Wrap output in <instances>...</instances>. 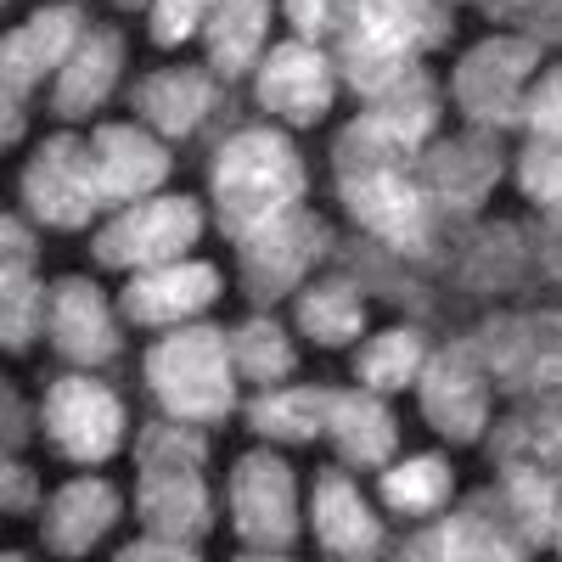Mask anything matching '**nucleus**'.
Masks as SVG:
<instances>
[{
  "mask_svg": "<svg viewBox=\"0 0 562 562\" xmlns=\"http://www.w3.org/2000/svg\"><path fill=\"white\" fill-rule=\"evenodd\" d=\"M119 7H124V12H135V7H153V0H119Z\"/></svg>",
  "mask_w": 562,
  "mask_h": 562,
  "instance_id": "nucleus-45",
  "label": "nucleus"
},
{
  "mask_svg": "<svg viewBox=\"0 0 562 562\" xmlns=\"http://www.w3.org/2000/svg\"><path fill=\"white\" fill-rule=\"evenodd\" d=\"M557 551H562V524H557Z\"/></svg>",
  "mask_w": 562,
  "mask_h": 562,
  "instance_id": "nucleus-46",
  "label": "nucleus"
},
{
  "mask_svg": "<svg viewBox=\"0 0 562 562\" xmlns=\"http://www.w3.org/2000/svg\"><path fill=\"white\" fill-rule=\"evenodd\" d=\"M220 293H225V276L209 259H175L158 270H135L119 293V310L130 326H158V333H169V326L214 310Z\"/></svg>",
  "mask_w": 562,
  "mask_h": 562,
  "instance_id": "nucleus-14",
  "label": "nucleus"
},
{
  "mask_svg": "<svg viewBox=\"0 0 562 562\" xmlns=\"http://www.w3.org/2000/svg\"><path fill=\"white\" fill-rule=\"evenodd\" d=\"M135 518L147 524V535L203 540L214 529V495H209L203 467H158V473H140Z\"/></svg>",
  "mask_w": 562,
  "mask_h": 562,
  "instance_id": "nucleus-22",
  "label": "nucleus"
},
{
  "mask_svg": "<svg viewBox=\"0 0 562 562\" xmlns=\"http://www.w3.org/2000/svg\"><path fill=\"white\" fill-rule=\"evenodd\" d=\"M85 12L74 7V0H63V7H40L29 23H18L7 34V45H0V79H7V102H23L29 90L40 79H57L63 63L79 52L85 40Z\"/></svg>",
  "mask_w": 562,
  "mask_h": 562,
  "instance_id": "nucleus-17",
  "label": "nucleus"
},
{
  "mask_svg": "<svg viewBox=\"0 0 562 562\" xmlns=\"http://www.w3.org/2000/svg\"><path fill=\"white\" fill-rule=\"evenodd\" d=\"M479 7H484V12H495V18H512V12L524 18V12L535 7V0H479Z\"/></svg>",
  "mask_w": 562,
  "mask_h": 562,
  "instance_id": "nucleus-44",
  "label": "nucleus"
},
{
  "mask_svg": "<svg viewBox=\"0 0 562 562\" xmlns=\"http://www.w3.org/2000/svg\"><path fill=\"white\" fill-rule=\"evenodd\" d=\"M310 535L326 557H344V562H366V557H383L389 535L383 518L366 506V495L355 490L349 473L338 467H321L315 490H310Z\"/></svg>",
  "mask_w": 562,
  "mask_h": 562,
  "instance_id": "nucleus-19",
  "label": "nucleus"
},
{
  "mask_svg": "<svg viewBox=\"0 0 562 562\" xmlns=\"http://www.w3.org/2000/svg\"><path fill=\"white\" fill-rule=\"evenodd\" d=\"M293 326L321 349H349L366 333V293L355 270H326L293 299Z\"/></svg>",
  "mask_w": 562,
  "mask_h": 562,
  "instance_id": "nucleus-24",
  "label": "nucleus"
},
{
  "mask_svg": "<svg viewBox=\"0 0 562 562\" xmlns=\"http://www.w3.org/2000/svg\"><path fill=\"white\" fill-rule=\"evenodd\" d=\"M524 130L529 140H562V63L535 74L524 97Z\"/></svg>",
  "mask_w": 562,
  "mask_h": 562,
  "instance_id": "nucleus-34",
  "label": "nucleus"
},
{
  "mask_svg": "<svg viewBox=\"0 0 562 562\" xmlns=\"http://www.w3.org/2000/svg\"><path fill=\"white\" fill-rule=\"evenodd\" d=\"M524 29L540 45H562V0H535V7L524 12Z\"/></svg>",
  "mask_w": 562,
  "mask_h": 562,
  "instance_id": "nucleus-39",
  "label": "nucleus"
},
{
  "mask_svg": "<svg viewBox=\"0 0 562 562\" xmlns=\"http://www.w3.org/2000/svg\"><path fill=\"white\" fill-rule=\"evenodd\" d=\"M422 366H428V338L416 326H389L355 355V378L371 394H400L422 378Z\"/></svg>",
  "mask_w": 562,
  "mask_h": 562,
  "instance_id": "nucleus-31",
  "label": "nucleus"
},
{
  "mask_svg": "<svg viewBox=\"0 0 562 562\" xmlns=\"http://www.w3.org/2000/svg\"><path fill=\"white\" fill-rule=\"evenodd\" d=\"M254 102L270 119H281L288 130H310L338 102V68L315 40L270 45V52L259 57V74H254Z\"/></svg>",
  "mask_w": 562,
  "mask_h": 562,
  "instance_id": "nucleus-12",
  "label": "nucleus"
},
{
  "mask_svg": "<svg viewBox=\"0 0 562 562\" xmlns=\"http://www.w3.org/2000/svg\"><path fill=\"white\" fill-rule=\"evenodd\" d=\"M231 360H237V378L254 383V389H281L293 378V366H299L293 338L281 333V321L265 315V310L248 315L237 333H231Z\"/></svg>",
  "mask_w": 562,
  "mask_h": 562,
  "instance_id": "nucleus-30",
  "label": "nucleus"
},
{
  "mask_svg": "<svg viewBox=\"0 0 562 562\" xmlns=\"http://www.w3.org/2000/svg\"><path fill=\"white\" fill-rule=\"evenodd\" d=\"M23 422H29V405H23V394L7 383V450H23Z\"/></svg>",
  "mask_w": 562,
  "mask_h": 562,
  "instance_id": "nucleus-41",
  "label": "nucleus"
},
{
  "mask_svg": "<svg viewBox=\"0 0 562 562\" xmlns=\"http://www.w3.org/2000/svg\"><path fill=\"white\" fill-rule=\"evenodd\" d=\"M0 506H7V518H29V512L40 506V479L23 467L18 450L7 456V501H0Z\"/></svg>",
  "mask_w": 562,
  "mask_h": 562,
  "instance_id": "nucleus-37",
  "label": "nucleus"
},
{
  "mask_svg": "<svg viewBox=\"0 0 562 562\" xmlns=\"http://www.w3.org/2000/svg\"><path fill=\"white\" fill-rule=\"evenodd\" d=\"M270 0H214L203 40H209V68L220 79H243L248 68H259L265 34H270Z\"/></svg>",
  "mask_w": 562,
  "mask_h": 562,
  "instance_id": "nucleus-26",
  "label": "nucleus"
},
{
  "mask_svg": "<svg viewBox=\"0 0 562 562\" xmlns=\"http://www.w3.org/2000/svg\"><path fill=\"white\" fill-rule=\"evenodd\" d=\"M209 192H214V225L220 237L243 243L276 214H288L310 192L304 153L281 124H243L231 130L209 158Z\"/></svg>",
  "mask_w": 562,
  "mask_h": 562,
  "instance_id": "nucleus-2",
  "label": "nucleus"
},
{
  "mask_svg": "<svg viewBox=\"0 0 562 562\" xmlns=\"http://www.w3.org/2000/svg\"><path fill=\"white\" fill-rule=\"evenodd\" d=\"M203 461H209V439H203L198 422L164 416V422H153V428L135 439V467L140 473H158V467H203Z\"/></svg>",
  "mask_w": 562,
  "mask_h": 562,
  "instance_id": "nucleus-32",
  "label": "nucleus"
},
{
  "mask_svg": "<svg viewBox=\"0 0 562 562\" xmlns=\"http://www.w3.org/2000/svg\"><path fill=\"white\" fill-rule=\"evenodd\" d=\"M147 389L164 405V416L220 428L237 411V360H231V333L209 321H180L147 349Z\"/></svg>",
  "mask_w": 562,
  "mask_h": 562,
  "instance_id": "nucleus-3",
  "label": "nucleus"
},
{
  "mask_svg": "<svg viewBox=\"0 0 562 562\" xmlns=\"http://www.w3.org/2000/svg\"><path fill=\"white\" fill-rule=\"evenodd\" d=\"M45 310H52V288L40 281V259H0V338L12 355L34 349Z\"/></svg>",
  "mask_w": 562,
  "mask_h": 562,
  "instance_id": "nucleus-29",
  "label": "nucleus"
},
{
  "mask_svg": "<svg viewBox=\"0 0 562 562\" xmlns=\"http://www.w3.org/2000/svg\"><path fill=\"white\" fill-rule=\"evenodd\" d=\"M456 29L450 0H349L338 18V74L360 102H383L422 79V52Z\"/></svg>",
  "mask_w": 562,
  "mask_h": 562,
  "instance_id": "nucleus-1",
  "label": "nucleus"
},
{
  "mask_svg": "<svg viewBox=\"0 0 562 562\" xmlns=\"http://www.w3.org/2000/svg\"><path fill=\"white\" fill-rule=\"evenodd\" d=\"M40 428L52 439V450L63 461H79V467H102L124 450V400L90 378V371H68L45 389V405H40Z\"/></svg>",
  "mask_w": 562,
  "mask_h": 562,
  "instance_id": "nucleus-10",
  "label": "nucleus"
},
{
  "mask_svg": "<svg viewBox=\"0 0 562 562\" xmlns=\"http://www.w3.org/2000/svg\"><path fill=\"white\" fill-rule=\"evenodd\" d=\"M90 164H97V186L108 209H130L140 198H158L175 169L164 135L153 124H102L90 135Z\"/></svg>",
  "mask_w": 562,
  "mask_h": 562,
  "instance_id": "nucleus-15",
  "label": "nucleus"
},
{
  "mask_svg": "<svg viewBox=\"0 0 562 562\" xmlns=\"http://www.w3.org/2000/svg\"><path fill=\"white\" fill-rule=\"evenodd\" d=\"M333 400L338 389H259V400L248 405V428L265 439V445H310L326 434L333 422Z\"/></svg>",
  "mask_w": 562,
  "mask_h": 562,
  "instance_id": "nucleus-27",
  "label": "nucleus"
},
{
  "mask_svg": "<svg viewBox=\"0 0 562 562\" xmlns=\"http://www.w3.org/2000/svg\"><path fill=\"white\" fill-rule=\"evenodd\" d=\"M422 186L434 192V203L445 214H473L501 180V147H495V130H467V135H445L434 140L416 164Z\"/></svg>",
  "mask_w": 562,
  "mask_h": 562,
  "instance_id": "nucleus-18",
  "label": "nucleus"
},
{
  "mask_svg": "<svg viewBox=\"0 0 562 562\" xmlns=\"http://www.w3.org/2000/svg\"><path fill=\"white\" fill-rule=\"evenodd\" d=\"M203 231H209V214L198 198L158 192V198H140V203L119 209L113 220H102L97 237H90V254L108 270H158L175 259H192Z\"/></svg>",
  "mask_w": 562,
  "mask_h": 562,
  "instance_id": "nucleus-5",
  "label": "nucleus"
},
{
  "mask_svg": "<svg viewBox=\"0 0 562 562\" xmlns=\"http://www.w3.org/2000/svg\"><path fill=\"white\" fill-rule=\"evenodd\" d=\"M124 562H192L198 540H169V535H147V540H124L119 551Z\"/></svg>",
  "mask_w": 562,
  "mask_h": 562,
  "instance_id": "nucleus-38",
  "label": "nucleus"
},
{
  "mask_svg": "<svg viewBox=\"0 0 562 562\" xmlns=\"http://www.w3.org/2000/svg\"><path fill=\"white\" fill-rule=\"evenodd\" d=\"M18 198L40 225H52V231L90 225L97 209H108L102 186H97V164H90V140H79L74 130L45 135L34 147V158L23 164V175H18Z\"/></svg>",
  "mask_w": 562,
  "mask_h": 562,
  "instance_id": "nucleus-8",
  "label": "nucleus"
},
{
  "mask_svg": "<svg viewBox=\"0 0 562 562\" xmlns=\"http://www.w3.org/2000/svg\"><path fill=\"white\" fill-rule=\"evenodd\" d=\"M416 394H422V422L450 439V445H479L484 428H490V366H484V349L479 344H445L439 355H428L416 378Z\"/></svg>",
  "mask_w": 562,
  "mask_h": 562,
  "instance_id": "nucleus-11",
  "label": "nucleus"
},
{
  "mask_svg": "<svg viewBox=\"0 0 562 562\" xmlns=\"http://www.w3.org/2000/svg\"><path fill=\"white\" fill-rule=\"evenodd\" d=\"M540 259H546V270L562 281V220H551V231H546V248H540Z\"/></svg>",
  "mask_w": 562,
  "mask_h": 562,
  "instance_id": "nucleus-42",
  "label": "nucleus"
},
{
  "mask_svg": "<svg viewBox=\"0 0 562 562\" xmlns=\"http://www.w3.org/2000/svg\"><path fill=\"white\" fill-rule=\"evenodd\" d=\"M344 7H349V0H281V18L293 23L299 40H321V34L338 29Z\"/></svg>",
  "mask_w": 562,
  "mask_h": 562,
  "instance_id": "nucleus-36",
  "label": "nucleus"
},
{
  "mask_svg": "<svg viewBox=\"0 0 562 562\" xmlns=\"http://www.w3.org/2000/svg\"><path fill=\"white\" fill-rule=\"evenodd\" d=\"M119 304L97 288L90 276H63L52 281V310H45V338L52 349L68 360V366H108L119 360L124 349V333H119Z\"/></svg>",
  "mask_w": 562,
  "mask_h": 562,
  "instance_id": "nucleus-13",
  "label": "nucleus"
},
{
  "mask_svg": "<svg viewBox=\"0 0 562 562\" xmlns=\"http://www.w3.org/2000/svg\"><path fill=\"white\" fill-rule=\"evenodd\" d=\"M529 540L518 529V518H512V506L501 490L467 501L461 512H450V518L428 535H416L400 557H445V562H506V557H524Z\"/></svg>",
  "mask_w": 562,
  "mask_h": 562,
  "instance_id": "nucleus-16",
  "label": "nucleus"
},
{
  "mask_svg": "<svg viewBox=\"0 0 562 562\" xmlns=\"http://www.w3.org/2000/svg\"><path fill=\"white\" fill-rule=\"evenodd\" d=\"M130 108L140 124H153L169 140L198 135L220 108V74L214 68H158L130 90Z\"/></svg>",
  "mask_w": 562,
  "mask_h": 562,
  "instance_id": "nucleus-20",
  "label": "nucleus"
},
{
  "mask_svg": "<svg viewBox=\"0 0 562 562\" xmlns=\"http://www.w3.org/2000/svg\"><path fill=\"white\" fill-rule=\"evenodd\" d=\"M209 7L214 0H153L147 7V29H153V45H186L203 23H209Z\"/></svg>",
  "mask_w": 562,
  "mask_h": 562,
  "instance_id": "nucleus-35",
  "label": "nucleus"
},
{
  "mask_svg": "<svg viewBox=\"0 0 562 562\" xmlns=\"http://www.w3.org/2000/svg\"><path fill=\"white\" fill-rule=\"evenodd\" d=\"M231 524H237V540H248L243 557H288L304 529L299 473L288 467V456L248 450L231 467Z\"/></svg>",
  "mask_w": 562,
  "mask_h": 562,
  "instance_id": "nucleus-7",
  "label": "nucleus"
},
{
  "mask_svg": "<svg viewBox=\"0 0 562 562\" xmlns=\"http://www.w3.org/2000/svg\"><path fill=\"white\" fill-rule=\"evenodd\" d=\"M0 140H7V147L23 140V102H7V135H0Z\"/></svg>",
  "mask_w": 562,
  "mask_h": 562,
  "instance_id": "nucleus-43",
  "label": "nucleus"
},
{
  "mask_svg": "<svg viewBox=\"0 0 562 562\" xmlns=\"http://www.w3.org/2000/svg\"><path fill=\"white\" fill-rule=\"evenodd\" d=\"M338 203L383 254L428 259L439 237V203L422 186L416 164H355L338 169Z\"/></svg>",
  "mask_w": 562,
  "mask_h": 562,
  "instance_id": "nucleus-4",
  "label": "nucleus"
},
{
  "mask_svg": "<svg viewBox=\"0 0 562 562\" xmlns=\"http://www.w3.org/2000/svg\"><path fill=\"white\" fill-rule=\"evenodd\" d=\"M389 394H371V389H338L333 400V422H326V439L338 445V456L349 467H389V456L400 450V422L394 411L383 405Z\"/></svg>",
  "mask_w": 562,
  "mask_h": 562,
  "instance_id": "nucleus-25",
  "label": "nucleus"
},
{
  "mask_svg": "<svg viewBox=\"0 0 562 562\" xmlns=\"http://www.w3.org/2000/svg\"><path fill=\"white\" fill-rule=\"evenodd\" d=\"M333 254V225L321 214H310L304 203L276 214L270 225H259L254 237L237 243V259H243V293L270 310L276 299H288L304 288V276Z\"/></svg>",
  "mask_w": 562,
  "mask_h": 562,
  "instance_id": "nucleus-9",
  "label": "nucleus"
},
{
  "mask_svg": "<svg viewBox=\"0 0 562 562\" xmlns=\"http://www.w3.org/2000/svg\"><path fill=\"white\" fill-rule=\"evenodd\" d=\"M518 192L551 220H562V140H529L518 158Z\"/></svg>",
  "mask_w": 562,
  "mask_h": 562,
  "instance_id": "nucleus-33",
  "label": "nucleus"
},
{
  "mask_svg": "<svg viewBox=\"0 0 562 562\" xmlns=\"http://www.w3.org/2000/svg\"><path fill=\"white\" fill-rule=\"evenodd\" d=\"M0 231H7V259H40V243H34V231L23 225V214H7Z\"/></svg>",
  "mask_w": 562,
  "mask_h": 562,
  "instance_id": "nucleus-40",
  "label": "nucleus"
},
{
  "mask_svg": "<svg viewBox=\"0 0 562 562\" xmlns=\"http://www.w3.org/2000/svg\"><path fill=\"white\" fill-rule=\"evenodd\" d=\"M124 52H130V40L119 29H90L79 40V52L63 63L57 74V90H52V113L63 124H79L90 113H102L108 97H113V85L124 74Z\"/></svg>",
  "mask_w": 562,
  "mask_h": 562,
  "instance_id": "nucleus-23",
  "label": "nucleus"
},
{
  "mask_svg": "<svg viewBox=\"0 0 562 562\" xmlns=\"http://www.w3.org/2000/svg\"><path fill=\"white\" fill-rule=\"evenodd\" d=\"M119 512H124V495L108 479H68L40 506V540L57 557H85L97 551V540H108Z\"/></svg>",
  "mask_w": 562,
  "mask_h": 562,
  "instance_id": "nucleus-21",
  "label": "nucleus"
},
{
  "mask_svg": "<svg viewBox=\"0 0 562 562\" xmlns=\"http://www.w3.org/2000/svg\"><path fill=\"white\" fill-rule=\"evenodd\" d=\"M540 52L546 45L535 34H495L479 40L450 74L456 108L467 113L473 130H524V97L540 74Z\"/></svg>",
  "mask_w": 562,
  "mask_h": 562,
  "instance_id": "nucleus-6",
  "label": "nucleus"
},
{
  "mask_svg": "<svg viewBox=\"0 0 562 562\" xmlns=\"http://www.w3.org/2000/svg\"><path fill=\"white\" fill-rule=\"evenodd\" d=\"M383 506L394 512V518H439V512L456 501V473L445 456H411V461H394L383 467V484H378Z\"/></svg>",
  "mask_w": 562,
  "mask_h": 562,
  "instance_id": "nucleus-28",
  "label": "nucleus"
}]
</instances>
